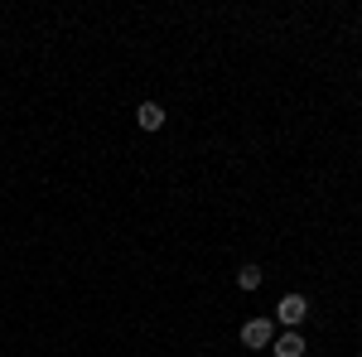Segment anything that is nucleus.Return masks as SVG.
I'll return each instance as SVG.
<instances>
[{
    "instance_id": "nucleus-1",
    "label": "nucleus",
    "mask_w": 362,
    "mask_h": 357,
    "mask_svg": "<svg viewBox=\"0 0 362 357\" xmlns=\"http://www.w3.org/2000/svg\"><path fill=\"white\" fill-rule=\"evenodd\" d=\"M276 319L285 324V329H300V324L309 319V300L305 295H285V300L276 304Z\"/></svg>"
},
{
    "instance_id": "nucleus-2",
    "label": "nucleus",
    "mask_w": 362,
    "mask_h": 357,
    "mask_svg": "<svg viewBox=\"0 0 362 357\" xmlns=\"http://www.w3.org/2000/svg\"><path fill=\"white\" fill-rule=\"evenodd\" d=\"M242 343H247V348H271V343H276L271 319H247V324H242Z\"/></svg>"
},
{
    "instance_id": "nucleus-3",
    "label": "nucleus",
    "mask_w": 362,
    "mask_h": 357,
    "mask_svg": "<svg viewBox=\"0 0 362 357\" xmlns=\"http://www.w3.org/2000/svg\"><path fill=\"white\" fill-rule=\"evenodd\" d=\"M305 348H309V343H305V333H300V329H285L276 343H271V353H276V357H305Z\"/></svg>"
},
{
    "instance_id": "nucleus-4",
    "label": "nucleus",
    "mask_w": 362,
    "mask_h": 357,
    "mask_svg": "<svg viewBox=\"0 0 362 357\" xmlns=\"http://www.w3.org/2000/svg\"><path fill=\"white\" fill-rule=\"evenodd\" d=\"M136 126L140 131H160V126H165V107H160V102H140L136 107Z\"/></svg>"
},
{
    "instance_id": "nucleus-5",
    "label": "nucleus",
    "mask_w": 362,
    "mask_h": 357,
    "mask_svg": "<svg viewBox=\"0 0 362 357\" xmlns=\"http://www.w3.org/2000/svg\"><path fill=\"white\" fill-rule=\"evenodd\" d=\"M261 280H266L261 266H242V271H237V285H242V290H261Z\"/></svg>"
}]
</instances>
